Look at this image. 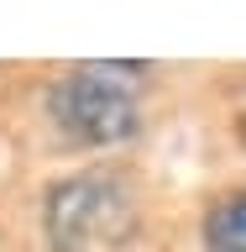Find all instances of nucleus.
Listing matches in <instances>:
<instances>
[{
    "label": "nucleus",
    "instance_id": "1",
    "mask_svg": "<svg viewBox=\"0 0 246 252\" xmlns=\"http://www.w3.org/2000/svg\"><path fill=\"white\" fill-rule=\"evenodd\" d=\"M147 79L152 63H126V58H89L74 63L53 79L47 110L53 126L74 147H121L141 131V110H147Z\"/></svg>",
    "mask_w": 246,
    "mask_h": 252
},
{
    "label": "nucleus",
    "instance_id": "2",
    "mask_svg": "<svg viewBox=\"0 0 246 252\" xmlns=\"http://www.w3.org/2000/svg\"><path fill=\"white\" fill-rule=\"evenodd\" d=\"M137 189L110 168H79L47 189L42 236L53 252H110L137 236Z\"/></svg>",
    "mask_w": 246,
    "mask_h": 252
},
{
    "label": "nucleus",
    "instance_id": "3",
    "mask_svg": "<svg viewBox=\"0 0 246 252\" xmlns=\"http://www.w3.org/2000/svg\"><path fill=\"white\" fill-rule=\"evenodd\" d=\"M199 247L204 252H246V189L220 194L199 220Z\"/></svg>",
    "mask_w": 246,
    "mask_h": 252
}]
</instances>
